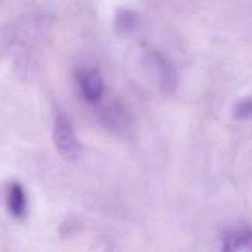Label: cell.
Here are the masks:
<instances>
[{
	"label": "cell",
	"instance_id": "8992f818",
	"mask_svg": "<svg viewBox=\"0 0 252 252\" xmlns=\"http://www.w3.org/2000/svg\"><path fill=\"white\" fill-rule=\"evenodd\" d=\"M233 116L240 121L245 119H252V97H244L235 104Z\"/></svg>",
	"mask_w": 252,
	"mask_h": 252
},
{
	"label": "cell",
	"instance_id": "277c9868",
	"mask_svg": "<svg viewBox=\"0 0 252 252\" xmlns=\"http://www.w3.org/2000/svg\"><path fill=\"white\" fill-rule=\"evenodd\" d=\"M4 193L7 213L11 214L12 220L23 221L28 216L30 211V197L26 189L23 187V183H19L18 180H11V182L5 183Z\"/></svg>",
	"mask_w": 252,
	"mask_h": 252
},
{
	"label": "cell",
	"instance_id": "7a4b0ae2",
	"mask_svg": "<svg viewBox=\"0 0 252 252\" xmlns=\"http://www.w3.org/2000/svg\"><path fill=\"white\" fill-rule=\"evenodd\" d=\"M145 61H147L149 67L154 71L162 92L169 94V92L175 90L176 83H178V74H176V67L169 61V57L164 56L162 52H159V50H149L145 54Z\"/></svg>",
	"mask_w": 252,
	"mask_h": 252
},
{
	"label": "cell",
	"instance_id": "3957f363",
	"mask_svg": "<svg viewBox=\"0 0 252 252\" xmlns=\"http://www.w3.org/2000/svg\"><path fill=\"white\" fill-rule=\"evenodd\" d=\"M78 88L85 102L88 104H98L104 98L105 94V81L102 73L97 67L81 69L78 74Z\"/></svg>",
	"mask_w": 252,
	"mask_h": 252
},
{
	"label": "cell",
	"instance_id": "6da1fadb",
	"mask_svg": "<svg viewBox=\"0 0 252 252\" xmlns=\"http://www.w3.org/2000/svg\"><path fill=\"white\" fill-rule=\"evenodd\" d=\"M52 138L59 156L67 162H76L81 158V142L73 123L63 114L56 112L52 123Z\"/></svg>",
	"mask_w": 252,
	"mask_h": 252
},
{
	"label": "cell",
	"instance_id": "5b68a950",
	"mask_svg": "<svg viewBox=\"0 0 252 252\" xmlns=\"http://www.w3.org/2000/svg\"><path fill=\"white\" fill-rule=\"evenodd\" d=\"M221 252H252V228L242 226L223 235Z\"/></svg>",
	"mask_w": 252,
	"mask_h": 252
}]
</instances>
